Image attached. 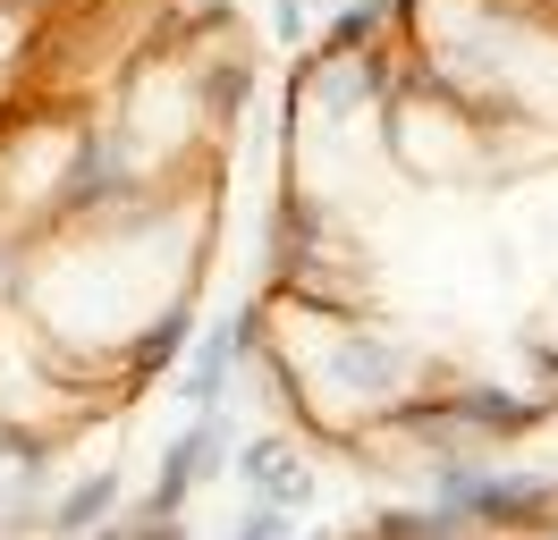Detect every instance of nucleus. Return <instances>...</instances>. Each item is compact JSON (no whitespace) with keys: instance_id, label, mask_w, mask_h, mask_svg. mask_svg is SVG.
Segmentation results:
<instances>
[{"instance_id":"f03ea898","label":"nucleus","mask_w":558,"mask_h":540,"mask_svg":"<svg viewBox=\"0 0 558 540\" xmlns=\"http://www.w3.org/2000/svg\"><path fill=\"white\" fill-rule=\"evenodd\" d=\"M238 355H245V312H229L220 330L195 338V355H186V371H178V397L195 405V414H204V405H220V389H229V364H238Z\"/></svg>"},{"instance_id":"7ed1b4c3","label":"nucleus","mask_w":558,"mask_h":540,"mask_svg":"<svg viewBox=\"0 0 558 540\" xmlns=\"http://www.w3.org/2000/svg\"><path fill=\"white\" fill-rule=\"evenodd\" d=\"M110 506H119V472H85V481H76L69 499L51 506V532H60V540H76V532H94V524H102Z\"/></svg>"},{"instance_id":"20e7f679","label":"nucleus","mask_w":558,"mask_h":540,"mask_svg":"<svg viewBox=\"0 0 558 540\" xmlns=\"http://www.w3.org/2000/svg\"><path fill=\"white\" fill-rule=\"evenodd\" d=\"M229 540H288V506H263V499H254L238 515V532H229Z\"/></svg>"},{"instance_id":"f257e3e1","label":"nucleus","mask_w":558,"mask_h":540,"mask_svg":"<svg viewBox=\"0 0 558 540\" xmlns=\"http://www.w3.org/2000/svg\"><path fill=\"white\" fill-rule=\"evenodd\" d=\"M238 481L263 506H288V515L314 499V481H296V447H288L279 431H263V439H245V447H238Z\"/></svg>"}]
</instances>
